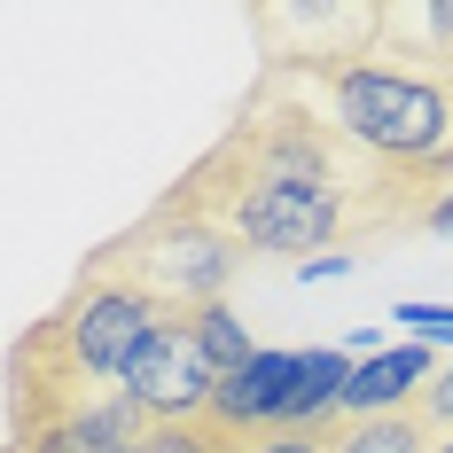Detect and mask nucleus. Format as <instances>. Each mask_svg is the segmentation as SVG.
<instances>
[{"label": "nucleus", "mask_w": 453, "mask_h": 453, "mask_svg": "<svg viewBox=\"0 0 453 453\" xmlns=\"http://www.w3.org/2000/svg\"><path fill=\"white\" fill-rule=\"evenodd\" d=\"M297 87L313 94L320 118L352 141L360 157H375L383 173L430 188V196L453 180V87L414 79V71L383 63V55H360V63L297 79Z\"/></svg>", "instance_id": "f257e3e1"}, {"label": "nucleus", "mask_w": 453, "mask_h": 453, "mask_svg": "<svg viewBox=\"0 0 453 453\" xmlns=\"http://www.w3.org/2000/svg\"><path fill=\"white\" fill-rule=\"evenodd\" d=\"M188 188L226 219V234L242 242V258H289V266H305V258H328V250H352L367 234H391L383 211H367L352 196H328V188H297V180H273V173H250L226 149H211L188 173Z\"/></svg>", "instance_id": "f03ea898"}, {"label": "nucleus", "mask_w": 453, "mask_h": 453, "mask_svg": "<svg viewBox=\"0 0 453 453\" xmlns=\"http://www.w3.org/2000/svg\"><path fill=\"white\" fill-rule=\"evenodd\" d=\"M94 266L126 273L134 289H149V297L173 305V313H196V305H219L226 289H234V273H242V242H234L226 219L180 180L173 196H157L118 242H102Z\"/></svg>", "instance_id": "7ed1b4c3"}, {"label": "nucleus", "mask_w": 453, "mask_h": 453, "mask_svg": "<svg viewBox=\"0 0 453 453\" xmlns=\"http://www.w3.org/2000/svg\"><path fill=\"white\" fill-rule=\"evenodd\" d=\"M250 32L273 79H320L375 55L383 40V0H258Z\"/></svg>", "instance_id": "20e7f679"}, {"label": "nucleus", "mask_w": 453, "mask_h": 453, "mask_svg": "<svg viewBox=\"0 0 453 453\" xmlns=\"http://www.w3.org/2000/svg\"><path fill=\"white\" fill-rule=\"evenodd\" d=\"M126 391H134V407L149 414L157 430H203V422H211L219 367H211V352H203V336H196L188 313H173L157 336H149V352L134 360Z\"/></svg>", "instance_id": "39448f33"}, {"label": "nucleus", "mask_w": 453, "mask_h": 453, "mask_svg": "<svg viewBox=\"0 0 453 453\" xmlns=\"http://www.w3.org/2000/svg\"><path fill=\"white\" fill-rule=\"evenodd\" d=\"M157 422L134 407V391H63L47 399L32 438L16 453H134Z\"/></svg>", "instance_id": "423d86ee"}, {"label": "nucleus", "mask_w": 453, "mask_h": 453, "mask_svg": "<svg viewBox=\"0 0 453 453\" xmlns=\"http://www.w3.org/2000/svg\"><path fill=\"white\" fill-rule=\"evenodd\" d=\"M289 375H297V352H266L258 344V360L219 375V399H211V438L219 446H250V438H266L281 430V399H289Z\"/></svg>", "instance_id": "0eeeda50"}, {"label": "nucleus", "mask_w": 453, "mask_h": 453, "mask_svg": "<svg viewBox=\"0 0 453 453\" xmlns=\"http://www.w3.org/2000/svg\"><path fill=\"white\" fill-rule=\"evenodd\" d=\"M383 63H399L414 79L453 87V0H383Z\"/></svg>", "instance_id": "6e6552de"}, {"label": "nucleus", "mask_w": 453, "mask_h": 453, "mask_svg": "<svg viewBox=\"0 0 453 453\" xmlns=\"http://www.w3.org/2000/svg\"><path fill=\"white\" fill-rule=\"evenodd\" d=\"M352 352L344 344H313L297 352V375H289V399H281V430H328L344 414V383H352Z\"/></svg>", "instance_id": "1a4fd4ad"}, {"label": "nucleus", "mask_w": 453, "mask_h": 453, "mask_svg": "<svg viewBox=\"0 0 453 453\" xmlns=\"http://www.w3.org/2000/svg\"><path fill=\"white\" fill-rule=\"evenodd\" d=\"M336 453H430V422L422 414H375V422H344Z\"/></svg>", "instance_id": "9d476101"}, {"label": "nucleus", "mask_w": 453, "mask_h": 453, "mask_svg": "<svg viewBox=\"0 0 453 453\" xmlns=\"http://www.w3.org/2000/svg\"><path fill=\"white\" fill-rule=\"evenodd\" d=\"M196 336H203V352H211V367H219V375H234V367H250L258 360V344H250V328H242V313H234V305H196Z\"/></svg>", "instance_id": "9b49d317"}, {"label": "nucleus", "mask_w": 453, "mask_h": 453, "mask_svg": "<svg viewBox=\"0 0 453 453\" xmlns=\"http://www.w3.org/2000/svg\"><path fill=\"white\" fill-rule=\"evenodd\" d=\"M414 414L430 422V438H438V430H453V360L438 367V375H430V391L414 399Z\"/></svg>", "instance_id": "f8f14e48"}, {"label": "nucleus", "mask_w": 453, "mask_h": 453, "mask_svg": "<svg viewBox=\"0 0 453 453\" xmlns=\"http://www.w3.org/2000/svg\"><path fill=\"white\" fill-rule=\"evenodd\" d=\"M399 328L422 344H453V305H399Z\"/></svg>", "instance_id": "ddd939ff"}, {"label": "nucleus", "mask_w": 453, "mask_h": 453, "mask_svg": "<svg viewBox=\"0 0 453 453\" xmlns=\"http://www.w3.org/2000/svg\"><path fill=\"white\" fill-rule=\"evenodd\" d=\"M250 453H336V430H266L250 438Z\"/></svg>", "instance_id": "4468645a"}, {"label": "nucleus", "mask_w": 453, "mask_h": 453, "mask_svg": "<svg viewBox=\"0 0 453 453\" xmlns=\"http://www.w3.org/2000/svg\"><path fill=\"white\" fill-rule=\"evenodd\" d=\"M141 453H226V446L211 438V430H149Z\"/></svg>", "instance_id": "2eb2a0df"}, {"label": "nucleus", "mask_w": 453, "mask_h": 453, "mask_svg": "<svg viewBox=\"0 0 453 453\" xmlns=\"http://www.w3.org/2000/svg\"><path fill=\"white\" fill-rule=\"evenodd\" d=\"M352 266H360V250H328V258H305V266H297V281H344Z\"/></svg>", "instance_id": "dca6fc26"}, {"label": "nucleus", "mask_w": 453, "mask_h": 453, "mask_svg": "<svg viewBox=\"0 0 453 453\" xmlns=\"http://www.w3.org/2000/svg\"><path fill=\"white\" fill-rule=\"evenodd\" d=\"M422 226H430V234H453V180L438 188L430 203H422Z\"/></svg>", "instance_id": "f3484780"}, {"label": "nucleus", "mask_w": 453, "mask_h": 453, "mask_svg": "<svg viewBox=\"0 0 453 453\" xmlns=\"http://www.w3.org/2000/svg\"><path fill=\"white\" fill-rule=\"evenodd\" d=\"M430 453H453V430H438V438H430Z\"/></svg>", "instance_id": "a211bd4d"}, {"label": "nucleus", "mask_w": 453, "mask_h": 453, "mask_svg": "<svg viewBox=\"0 0 453 453\" xmlns=\"http://www.w3.org/2000/svg\"><path fill=\"white\" fill-rule=\"evenodd\" d=\"M226 453H250V446H226Z\"/></svg>", "instance_id": "6ab92c4d"}, {"label": "nucleus", "mask_w": 453, "mask_h": 453, "mask_svg": "<svg viewBox=\"0 0 453 453\" xmlns=\"http://www.w3.org/2000/svg\"><path fill=\"white\" fill-rule=\"evenodd\" d=\"M134 453H141V446H134Z\"/></svg>", "instance_id": "aec40b11"}]
</instances>
